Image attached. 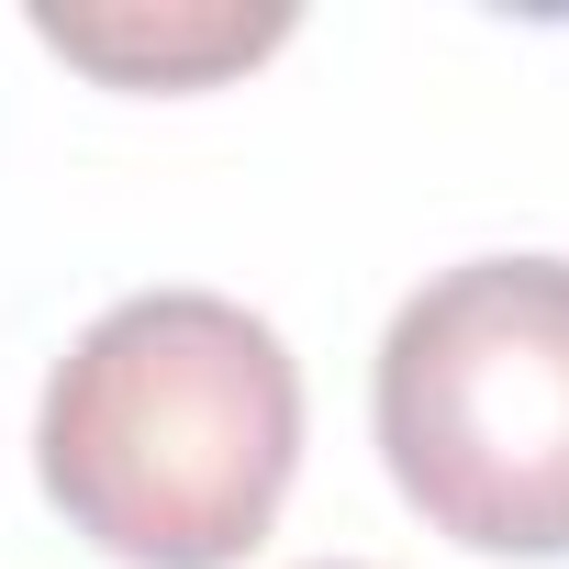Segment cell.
Listing matches in <instances>:
<instances>
[{"mask_svg":"<svg viewBox=\"0 0 569 569\" xmlns=\"http://www.w3.org/2000/svg\"><path fill=\"white\" fill-rule=\"evenodd\" d=\"M402 502L491 558H569V257H469L380 336Z\"/></svg>","mask_w":569,"mask_h":569,"instance_id":"cell-2","label":"cell"},{"mask_svg":"<svg viewBox=\"0 0 569 569\" xmlns=\"http://www.w3.org/2000/svg\"><path fill=\"white\" fill-rule=\"evenodd\" d=\"M34 34L68 68L112 79V90H212V79L291 46V12H223V0H168V12L157 0H101V12H57L46 0Z\"/></svg>","mask_w":569,"mask_h":569,"instance_id":"cell-3","label":"cell"},{"mask_svg":"<svg viewBox=\"0 0 569 569\" xmlns=\"http://www.w3.org/2000/svg\"><path fill=\"white\" fill-rule=\"evenodd\" d=\"M34 469L101 558L234 569L302 469V369L223 291H134L57 358Z\"/></svg>","mask_w":569,"mask_h":569,"instance_id":"cell-1","label":"cell"}]
</instances>
